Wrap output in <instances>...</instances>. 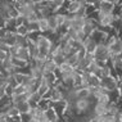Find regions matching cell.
Listing matches in <instances>:
<instances>
[{
	"label": "cell",
	"instance_id": "cell-1",
	"mask_svg": "<svg viewBox=\"0 0 122 122\" xmlns=\"http://www.w3.org/2000/svg\"><path fill=\"white\" fill-rule=\"evenodd\" d=\"M112 58V54L109 51L107 44H99L98 48L95 49L94 54H93V59L95 62H103V63H108L109 59Z\"/></svg>",
	"mask_w": 122,
	"mask_h": 122
},
{
	"label": "cell",
	"instance_id": "cell-2",
	"mask_svg": "<svg viewBox=\"0 0 122 122\" xmlns=\"http://www.w3.org/2000/svg\"><path fill=\"white\" fill-rule=\"evenodd\" d=\"M100 86L103 87L105 91H108V93L116 91L117 86H118V77H117V76H109V77L102 78Z\"/></svg>",
	"mask_w": 122,
	"mask_h": 122
},
{
	"label": "cell",
	"instance_id": "cell-3",
	"mask_svg": "<svg viewBox=\"0 0 122 122\" xmlns=\"http://www.w3.org/2000/svg\"><path fill=\"white\" fill-rule=\"evenodd\" d=\"M117 4L112 1H108V0H102L100 4L97 6L98 12L100 14H114V10H116Z\"/></svg>",
	"mask_w": 122,
	"mask_h": 122
},
{
	"label": "cell",
	"instance_id": "cell-4",
	"mask_svg": "<svg viewBox=\"0 0 122 122\" xmlns=\"http://www.w3.org/2000/svg\"><path fill=\"white\" fill-rule=\"evenodd\" d=\"M111 32L112 31H107V30H103V28L98 27L93 34H91V37L98 42V45L99 44H105V41H107V39H108V36H109Z\"/></svg>",
	"mask_w": 122,
	"mask_h": 122
},
{
	"label": "cell",
	"instance_id": "cell-5",
	"mask_svg": "<svg viewBox=\"0 0 122 122\" xmlns=\"http://www.w3.org/2000/svg\"><path fill=\"white\" fill-rule=\"evenodd\" d=\"M112 57H122V39L117 37L113 42L108 45Z\"/></svg>",
	"mask_w": 122,
	"mask_h": 122
},
{
	"label": "cell",
	"instance_id": "cell-6",
	"mask_svg": "<svg viewBox=\"0 0 122 122\" xmlns=\"http://www.w3.org/2000/svg\"><path fill=\"white\" fill-rule=\"evenodd\" d=\"M68 102L66 100V99H62V100H59V102H53V108H54V111L58 113V116L59 117H63L64 116V113H66V111H67V108H68Z\"/></svg>",
	"mask_w": 122,
	"mask_h": 122
},
{
	"label": "cell",
	"instance_id": "cell-7",
	"mask_svg": "<svg viewBox=\"0 0 122 122\" xmlns=\"http://www.w3.org/2000/svg\"><path fill=\"white\" fill-rule=\"evenodd\" d=\"M85 17H78V15H72V19H71V30L73 31H82L85 26Z\"/></svg>",
	"mask_w": 122,
	"mask_h": 122
},
{
	"label": "cell",
	"instance_id": "cell-8",
	"mask_svg": "<svg viewBox=\"0 0 122 122\" xmlns=\"http://www.w3.org/2000/svg\"><path fill=\"white\" fill-rule=\"evenodd\" d=\"M84 48H85V50H86L87 54L93 55L94 51H95V49L98 48V42L95 41L91 36H89V37H86V40L84 41Z\"/></svg>",
	"mask_w": 122,
	"mask_h": 122
},
{
	"label": "cell",
	"instance_id": "cell-9",
	"mask_svg": "<svg viewBox=\"0 0 122 122\" xmlns=\"http://www.w3.org/2000/svg\"><path fill=\"white\" fill-rule=\"evenodd\" d=\"M44 116H45V118H46L48 122H57V121H59V118H61L58 116L57 112L54 111L53 107H50V108H48V109L44 111Z\"/></svg>",
	"mask_w": 122,
	"mask_h": 122
},
{
	"label": "cell",
	"instance_id": "cell-10",
	"mask_svg": "<svg viewBox=\"0 0 122 122\" xmlns=\"http://www.w3.org/2000/svg\"><path fill=\"white\" fill-rule=\"evenodd\" d=\"M51 87H53L51 85H49L45 80H41V81H40V85H39V87H37V93L41 95V98H44L45 95H46L49 91H50Z\"/></svg>",
	"mask_w": 122,
	"mask_h": 122
},
{
	"label": "cell",
	"instance_id": "cell-11",
	"mask_svg": "<svg viewBox=\"0 0 122 122\" xmlns=\"http://www.w3.org/2000/svg\"><path fill=\"white\" fill-rule=\"evenodd\" d=\"M42 80H45V81H46L49 85L54 86V84L57 82L58 77H57V75H55L54 72H48V71H44V72H42Z\"/></svg>",
	"mask_w": 122,
	"mask_h": 122
},
{
	"label": "cell",
	"instance_id": "cell-12",
	"mask_svg": "<svg viewBox=\"0 0 122 122\" xmlns=\"http://www.w3.org/2000/svg\"><path fill=\"white\" fill-rule=\"evenodd\" d=\"M17 58H19V59H22V61H25V62H27V63H30L32 58H31V54H30L28 48H19Z\"/></svg>",
	"mask_w": 122,
	"mask_h": 122
},
{
	"label": "cell",
	"instance_id": "cell-13",
	"mask_svg": "<svg viewBox=\"0 0 122 122\" xmlns=\"http://www.w3.org/2000/svg\"><path fill=\"white\" fill-rule=\"evenodd\" d=\"M37 26H39V31H40L42 35L50 31V30H49V22H48V18H39Z\"/></svg>",
	"mask_w": 122,
	"mask_h": 122
},
{
	"label": "cell",
	"instance_id": "cell-14",
	"mask_svg": "<svg viewBox=\"0 0 122 122\" xmlns=\"http://www.w3.org/2000/svg\"><path fill=\"white\" fill-rule=\"evenodd\" d=\"M28 98H30V94H27V93L13 95L12 97V103H13V105H17L19 103H23V102H28Z\"/></svg>",
	"mask_w": 122,
	"mask_h": 122
},
{
	"label": "cell",
	"instance_id": "cell-15",
	"mask_svg": "<svg viewBox=\"0 0 122 122\" xmlns=\"http://www.w3.org/2000/svg\"><path fill=\"white\" fill-rule=\"evenodd\" d=\"M102 84V78H99L95 75H90L87 80V87H100Z\"/></svg>",
	"mask_w": 122,
	"mask_h": 122
},
{
	"label": "cell",
	"instance_id": "cell-16",
	"mask_svg": "<svg viewBox=\"0 0 122 122\" xmlns=\"http://www.w3.org/2000/svg\"><path fill=\"white\" fill-rule=\"evenodd\" d=\"M58 70H59V72H61V76H62V75H66V73H73L76 68L72 67L70 63L64 62V63H62V64L58 67Z\"/></svg>",
	"mask_w": 122,
	"mask_h": 122
},
{
	"label": "cell",
	"instance_id": "cell-17",
	"mask_svg": "<svg viewBox=\"0 0 122 122\" xmlns=\"http://www.w3.org/2000/svg\"><path fill=\"white\" fill-rule=\"evenodd\" d=\"M58 68V66L51 61L50 58H48L46 61L44 62V66H42V71H48V72H55Z\"/></svg>",
	"mask_w": 122,
	"mask_h": 122
},
{
	"label": "cell",
	"instance_id": "cell-18",
	"mask_svg": "<svg viewBox=\"0 0 122 122\" xmlns=\"http://www.w3.org/2000/svg\"><path fill=\"white\" fill-rule=\"evenodd\" d=\"M17 108V111L19 112V114H23V113H30L31 112V105H30L28 102H23V103H19L17 105H14Z\"/></svg>",
	"mask_w": 122,
	"mask_h": 122
},
{
	"label": "cell",
	"instance_id": "cell-19",
	"mask_svg": "<svg viewBox=\"0 0 122 122\" xmlns=\"http://www.w3.org/2000/svg\"><path fill=\"white\" fill-rule=\"evenodd\" d=\"M15 37H17V35H15V34H13V32H6L5 37L3 39V40H4L5 44L10 48V46H14V45H15Z\"/></svg>",
	"mask_w": 122,
	"mask_h": 122
},
{
	"label": "cell",
	"instance_id": "cell-20",
	"mask_svg": "<svg viewBox=\"0 0 122 122\" xmlns=\"http://www.w3.org/2000/svg\"><path fill=\"white\" fill-rule=\"evenodd\" d=\"M17 35V34H15ZM15 45L19 48H28V40H27V36H19L17 35L15 37Z\"/></svg>",
	"mask_w": 122,
	"mask_h": 122
},
{
	"label": "cell",
	"instance_id": "cell-21",
	"mask_svg": "<svg viewBox=\"0 0 122 122\" xmlns=\"http://www.w3.org/2000/svg\"><path fill=\"white\" fill-rule=\"evenodd\" d=\"M66 62L67 63H70L72 67H77L78 66V62H80V59H78L77 57V53H75V54H71V55H68V57H66Z\"/></svg>",
	"mask_w": 122,
	"mask_h": 122
},
{
	"label": "cell",
	"instance_id": "cell-22",
	"mask_svg": "<svg viewBox=\"0 0 122 122\" xmlns=\"http://www.w3.org/2000/svg\"><path fill=\"white\" fill-rule=\"evenodd\" d=\"M12 64H13V67H15V68H23V67H27L28 66L27 62L22 61V59H19L17 57H12Z\"/></svg>",
	"mask_w": 122,
	"mask_h": 122
},
{
	"label": "cell",
	"instance_id": "cell-23",
	"mask_svg": "<svg viewBox=\"0 0 122 122\" xmlns=\"http://www.w3.org/2000/svg\"><path fill=\"white\" fill-rule=\"evenodd\" d=\"M12 103V97H8V95H3V97H0V109H3V108L5 107H9Z\"/></svg>",
	"mask_w": 122,
	"mask_h": 122
},
{
	"label": "cell",
	"instance_id": "cell-24",
	"mask_svg": "<svg viewBox=\"0 0 122 122\" xmlns=\"http://www.w3.org/2000/svg\"><path fill=\"white\" fill-rule=\"evenodd\" d=\"M5 82H6V85H9V86H12V87H17L18 86V82L17 80H15V77H14V75H8L5 77Z\"/></svg>",
	"mask_w": 122,
	"mask_h": 122
},
{
	"label": "cell",
	"instance_id": "cell-25",
	"mask_svg": "<svg viewBox=\"0 0 122 122\" xmlns=\"http://www.w3.org/2000/svg\"><path fill=\"white\" fill-rule=\"evenodd\" d=\"M28 32H30L28 28L26 27L25 25H22V26H18V27H17V32H15V34L19 35V36H27Z\"/></svg>",
	"mask_w": 122,
	"mask_h": 122
},
{
	"label": "cell",
	"instance_id": "cell-26",
	"mask_svg": "<svg viewBox=\"0 0 122 122\" xmlns=\"http://www.w3.org/2000/svg\"><path fill=\"white\" fill-rule=\"evenodd\" d=\"M25 93H27V89H26V86H23V85H18V86L14 89V94H13V95L25 94Z\"/></svg>",
	"mask_w": 122,
	"mask_h": 122
},
{
	"label": "cell",
	"instance_id": "cell-27",
	"mask_svg": "<svg viewBox=\"0 0 122 122\" xmlns=\"http://www.w3.org/2000/svg\"><path fill=\"white\" fill-rule=\"evenodd\" d=\"M8 57H9V53H8V51L0 50V63H3V62H4Z\"/></svg>",
	"mask_w": 122,
	"mask_h": 122
},
{
	"label": "cell",
	"instance_id": "cell-28",
	"mask_svg": "<svg viewBox=\"0 0 122 122\" xmlns=\"http://www.w3.org/2000/svg\"><path fill=\"white\" fill-rule=\"evenodd\" d=\"M51 1L54 3V4L57 5L59 9H62L64 6V4H66V1H67V0H51Z\"/></svg>",
	"mask_w": 122,
	"mask_h": 122
},
{
	"label": "cell",
	"instance_id": "cell-29",
	"mask_svg": "<svg viewBox=\"0 0 122 122\" xmlns=\"http://www.w3.org/2000/svg\"><path fill=\"white\" fill-rule=\"evenodd\" d=\"M21 120H22V122H30L32 120V117L30 113H23V114H21Z\"/></svg>",
	"mask_w": 122,
	"mask_h": 122
},
{
	"label": "cell",
	"instance_id": "cell-30",
	"mask_svg": "<svg viewBox=\"0 0 122 122\" xmlns=\"http://www.w3.org/2000/svg\"><path fill=\"white\" fill-rule=\"evenodd\" d=\"M8 122H22L21 114H18V116H13V117H8Z\"/></svg>",
	"mask_w": 122,
	"mask_h": 122
},
{
	"label": "cell",
	"instance_id": "cell-31",
	"mask_svg": "<svg viewBox=\"0 0 122 122\" xmlns=\"http://www.w3.org/2000/svg\"><path fill=\"white\" fill-rule=\"evenodd\" d=\"M117 93H118V95H120V99H122V81H118Z\"/></svg>",
	"mask_w": 122,
	"mask_h": 122
},
{
	"label": "cell",
	"instance_id": "cell-32",
	"mask_svg": "<svg viewBox=\"0 0 122 122\" xmlns=\"http://www.w3.org/2000/svg\"><path fill=\"white\" fill-rule=\"evenodd\" d=\"M5 27H6V19H4L3 17H0V28L5 30Z\"/></svg>",
	"mask_w": 122,
	"mask_h": 122
},
{
	"label": "cell",
	"instance_id": "cell-33",
	"mask_svg": "<svg viewBox=\"0 0 122 122\" xmlns=\"http://www.w3.org/2000/svg\"><path fill=\"white\" fill-rule=\"evenodd\" d=\"M0 122H8V117L5 114H0Z\"/></svg>",
	"mask_w": 122,
	"mask_h": 122
},
{
	"label": "cell",
	"instance_id": "cell-34",
	"mask_svg": "<svg viewBox=\"0 0 122 122\" xmlns=\"http://www.w3.org/2000/svg\"><path fill=\"white\" fill-rule=\"evenodd\" d=\"M5 35H6V31H5V30H3V28H0V39H4Z\"/></svg>",
	"mask_w": 122,
	"mask_h": 122
},
{
	"label": "cell",
	"instance_id": "cell-35",
	"mask_svg": "<svg viewBox=\"0 0 122 122\" xmlns=\"http://www.w3.org/2000/svg\"><path fill=\"white\" fill-rule=\"evenodd\" d=\"M108 1H112V3H114V4H118V3H120V0H108Z\"/></svg>",
	"mask_w": 122,
	"mask_h": 122
},
{
	"label": "cell",
	"instance_id": "cell-36",
	"mask_svg": "<svg viewBox=\"0 0 122 122\" xmlns=\"http://www.w3.org/2000/svg\"><path fill=\"white\" fill-rule=\"evenodd\" d=\"M121 100H122V99H121Z\"/></svg>",
	"mask_w": 122,
	"mask_h": 122
}]
</instances>
